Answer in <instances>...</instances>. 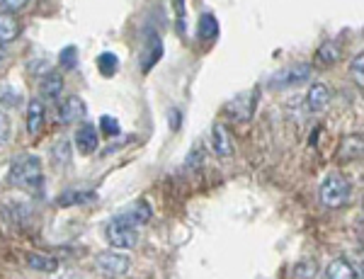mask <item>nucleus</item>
Instances as JSON below:
<instances>
[{
    "label": "nucleus",
    "mask_w": 364,
    "mask_h": 279,
    "mask_svg": "<svg viewBox=\"0 0 364 279\" xmlns=\"http://www.w3.org/2000/svg\"><path fill=\"white\" fill-rule=\"evenodd\" d=\"M122 219L124 221H129L132 226H141V224H146V221L151 219V209H149V204L146 202H139V204H134L129 212H124V214H119Z\"/></svg>",
    "instance_id": "nucleus-19"
},
{
    "label": "nucleus",
    "mask_w": 364,
    "mask_h": 279,
    "mask_svg": "<svg viewBox=\"0 0 364 279\" xmlns=\"http://www.w3.org/2000/svg\"><path fill=\"white\" fill-rule=\"evenodd\" d=\"M39 90H42L44 97H58L63 90V75L58 71L46 73L42 78V83H39Z\"/></svg>",
    "instance_id": "nucleus-14"
},
{
    "label": "nucleus",
    "mask_w": 364,
    "mask_h": 279,
    "mask_svg": "<svg viewBox=\"0 0 364 279\" xmlns=\"http://www.w3.org/2000/svg\"><path fill=\"white\" fill-rule=\"evenodd\" d=\"M51 155H54L56 165H66V163L70 160V143L66 141V138H58V141L54 143V148H51Z\"/></svg>",
    "instance_id": "nucleus-24"
},
{
    "label": "nucleus",
    "mask_w": 364,
    "mask_h": 279,
    "mask_svg": "<svg viewBox=\"0 0 364 279\" xmlns=\"http://www.w3.org/2000/svg\"><path fill=\"white\" fill-rule=\"evenodd\" d=\"M95 199V192H87V190H68L63 195H58L56 204L58 207H73V204H85V202Z\"/></svg>",
    "instance_id": "nucleus-15"
},
{
    "label": "nucleus",
    "mask_w": 364,
    "mask_h": 279,
    "mask_svg": "<svg viewBox=\"0 0 364 279\" xmlns=\"http://www.w3.org/2000/svg\"><path fill=\"white\" fill-rule=\"evenodd\" d=\"M97 143H100V136H97L95 126H92V124L78 126V131H75V148H78V153H83V155L95 153Z\"/></svg>",
    "instance_id": "nucleus-8"
},
{
    "label": "nucleus",
    "mask_w": 364,
    "mask_h": 279,
    "mask_svg": "<svg viewBox=\"0 0 364 279\" xmlns=\"http://www.w3.org/2000/svg\"><path fill=\"white\" fill-rule=\"evenodd\" d=\"M42 160L37 155H20V158H15L13 168H10V182L15 187L39 190L42 187Z\"/></svg>",
    "instance_id": "nucleus-1"
},
{
    "label": "nucleus",
    "mask_w": 364,
    "mask_h": 279,
    "mask_svg": "<svg viewBox=\"0 0 364 279\" xmlns=\"http://www.w3.org/2000/svg\"><path fill=\"white\" fill-rule=\"evenodd\" d=\"M197 34H199V39H204V42H211V39L219 37V22H216V17L211 15V13L199 17Z\"/></svg>",
    "instance_id": "nucleus-17"
},
{
    "label": "nucleus",
    "mask_w": 364,
    "mask_h": 279,
    "mask_svg": "<svg viewBox=\"0 0 364 279\" xmlns=\"http://www.w3.org/2000/svg\"><path fill=\"white\" fill-rule=\"evenodd\" d=\"M294 275L299 279H314L316 275H318V263H316V260H311V258L301 260V263L294 267Z\"/></svg>",
    "instance_id": "nucleus-23"
},
{
    "label": "nucleus",
    "mask_w": 364,
    "mask_h": 279,
    "mask_svg": "<svg viewBox=\"0 0 364 279\" xmlns=\"http://www.w3.org/2000/svg\"><path fill=\"white\" fill-rule=\"evenodd\" d=\"M309 75H311V63H291V66L282 68L279 73H274L269 78V83L274 88H289V85H299L304 80H309Z\"/></svg>",
    "instance_id": "nucleus-5"
},
{
    "label": "nucleus",
    "mask_w": 364,
    "mask_h": 279,
    "mask_svg": "<svg viewBox=\"0 0 364 279\" xmlns=\"http://www.w3.org/2000/svg\"><path fill=\"white\" fill-rule=\"evenodd\" d=\"M107 241H109V246L117 248V250L136 248V243H139L136 226H132L129 221H124L122 217H114L107 224Z\"/></svg>",
    "instance_id": "nucleus-3"
},
{
    "label": "nucleus",
    "mask_w": 364,
    "mask_h": 279,
    "mask_svg": "<svg viewBox=\"0 0 364 279\" xmlns=\"http://www.w3.org/2000/svg\"><path fill=\"white\" fill-rule=\"evenodd\" d=\"M331 102V90L326 88L323 83H314L306 92V107L311 112H323Z\"/></svg>",
    "instance_id": "nucleus-11"
},
{
    "label": "nucleus",
    "mask_w": 364,
    "mask_h": 279,
    "mask_svg": "<svg viewBox=\"0 0 364 279\" xmlns=\"http://www.w3.org/2000/svg\"><path fill=\"white\" fill-rule=\"evenodd\" d=\"M161 56H163V42L156 37L154 32H151L149 34V42H146V46H144V54H141V59H139L141 71L149 73L151 68H154L156 63L161 61Z\"/></svg>",
    "instance_id": "nucleus-9"
},
{
    "label": "nucleus",
    "mask_w": 364,
    "mask_h": 279,
    "mask_svg": "<svg viewBox=\"0 0 364 279\" xmlns=\"http://www.w3.org/2000/svg\"><path fill=\"white\" fill-rule=\"evenodd\" d=\"M95 265L105 272V275L122 277V275H127V272H129L132 260L124 255V250H105V253H100L95 258Z\"/></svg>",
    "instance_id": "nucleus-4"
},
{
    "label": "nucleus",
    "mask_w": 364,
    "mask_h": 279,
    "mask_svg": "<svg viewBox=\"0 0 364 279\" xmlns=\"http://www.w3.org/2000/svg\"><path fill=\"white\" fill-rule=\"evenodd\" d=\"M352 195V185L348 182V177H343L340 173H331L326 180L321 182V202L328 209H340L350 202Z\"/></svg>",
    "instance_id": "nucleus-2"
},
{
    "label": "nucleus",
    "mask_w": 364,
    "mask_h": 279,
    "mask_svg": "<svg viewBox=\"0 0 364 279\" xmlns=\"http://www.w3.org/2000/svg\"><path fill=\"white\" fill-rule=\"evenodd\" d=\"M58 121L61 124H73V121H80V119H85V114H87V107H85V102H83V97H78V95H70L66 97L61 104H58Z\"/></svg>",
    "instance_id": "nucleus-6"
},
{
    "label": "nucleus",
    "mask_w": 364,
    "mask_h": 279,
    "mask_svg": "<svg viewBox=\"0 0 364 279\" xmlns=\"http://www.w3.org/2000/svg\"><path fill=\"white\" fill-rule=\"evenodd\" d=\"M58 63H61L63 71H73L75 66H78V46H66V49H61V54H58Z\"/></svg>",
    "instance_id": "nucleus-21"
},
{
    "label": "nucleus",
    "mask_w": 364,
    "mask_h": 279,
    "mask_svg": "<svg viewBox=\"0 0 364 279\" xmlns=\"http://www.w3.org/2000/svg\"><path fill=\"white\" fill-rule=\"evenodd\" d=\"M211 141H214V151L219 155H231L233 153V143H231V136H228L226 126L219 124L216 121L214 126H211Z\"/></svg>",
    "instance_id": "nucleus-13"
},
{
    "label": "nucleus",
    "mask_w": 364,
    "mask_h": 279,
    "mask_svg": "<svg viewBox=\"0 0 364 279\" xmlns=\"http://www.w3.org/2000/svg\"><path fill=\"white\" fill-rule=\"evenodd\" d=\"M27 267L29 270H37V272H56L58 260L51 258V255L32 253V255H27Z\"/></svg>",
    "instance_id": "nucleus-16"
},
{
    "label": "nucleus",
    "mask_w": 364,
    "mask_h": 279,
    "mask_svg": "<svg viewBox=\"0 0 364 279\" xmlns=\"http://www.w3.org/2000/svg\"><path fill=\"white\" fill-rule=\"evenodd\" d=\"M0 102L10 104V107H17V104H20V92H17L10 83H3L0 85Z\"/></svg>",
    "instance_id": "nucleus-25"
},
{
    "label": "nucleus",
    "mask_w": 364,
    "mask_h": 279,
    "mask_svg": "<svg viewBox=\"0 0 364 279\" xmlns=\"http://www.w3.org/2000/svg\"><path fill=\"white\" fill-rule=\"evenodd\" d=\"M10 141V117L0 109V146Z\"/></svg>",
    "instance_id": "nucleus-27"
},
{
    "label": "nucleus",
    "mask_w": 364,
    "mask_h": 279,
    "mask_svg": "<svg viewBox=\"0 0 364 279\" xmlns=\"http://www.w3.org/2000/svg\"><path fill=\"white\" fill-rule=\"evenodd\" d=\"M27 5V0H0V8L5 10V13H17V10H22Z\"/></svg>",
    "instance_id": "nucleus-28"
},
{
    "label": "nucleus",
    "mask_w": 364,
    "mask_h": 279,
    "mask_svg": "<svg viewBox=\"0 0 364 279\" xmlns=\"http://www.w3.org/2000/svg\"><path fill=\"white\" fill-rule=\"evenodd\" d=\"M100 129H102L105 136H117V133L122 131L119 121L114 117H109V114H105V117H100Z\"/></svg>",
    "instance_id": "nucleus-26"
},
{
    "label": "nucleus",
    "mask_w": 364,
    "mask_h": 279,
    "mask_svg": "<svg viewBox=\"0 0 364 279\" xmlns=\"http://www.w3.org/2000/svg\"><path fill=\"white\" fill-rule=\"evenodd\" d=\"M44 121H46V109L42 100H32L27 104V121L25 129L32 138H37L44 131Z\"/></svg>",
    "instance_id": "nucleus-7"
},
{
    "label": "nucleus",
    "mask_w": 364,
    "mask_h": 279,
    "mask_svg": "<svg viewBox=\"0 0 364 279\" xmlns=\"http://www.w3.org/2000/svg\"><path fill=\"white\" fill-rule=\"evenodd\" d=\"M362 61H364V56H362V54H357V59L352 61V73L357 75V85H362V83H364V75H362Z\"/></svg>",
    "instance_id": "nucleus-29"
},
{
    "label": "nucleus",
    "mask_w": 364,
    "mask_h": 279,
    "mask_svg": "<svg viewBox=\"0 0 364 279\" xmlns=\"http://www.w3.org/2000/svg\"><path fill=\"white\" fill-rule=\"evenodd\" d=\"M362 155V136H348L340 146V158L343 160H355Z\"/></svg>",
    "instance_id": "nucleus-20"
},
{
    "label": "nucleus",
    "mask_w": 364,
    "mask_h": 279,
    "mask_svg": "<svg viewBox=\"0 0 364 279\" xmlns=\"http://www.w3.org/2000/svg\"><path fill=\"white\" fill-rule=\"evenodd\" d=\"M20 32H22V25H20V20H17V15L15 13H0V44H10V42H15L17 37H20Z\"/></svg>",
    "instance_id": "nucleus-10"
},
{
    "label": "nucleus",
    "mask_w": 364,
    "mask_h": 279,
    "mask_svg": "<svg viewBox=\"0 0 364 279\" xmlns=\"http://www.w3.org/2000/svg\"><path fill=\"white\" fill-rule=\"evenodd\" d=\"M117 56L112 54V51H105V54L97 56V68L102 75H114L117 73Z\"/></svg>",
    "instance_id": "nucleus-22"
},
{
    "label": "nucleus",
    "mask_w": 364,
    "mask_h": 279,
    "mask_svg": "<svg viewBox=\"0 0 364 279\" xmlns=\"http://www.w3.org/2000/svg\"><path fill=\"white\" fill-rule=\"evenodd\" d=\"M3 59H5V46L0 44V61H3Z\"/></svg>",
    "instance_id": "nucleus-30"
},
{
    "label": "nucleus",
    "mask_w": 364,
    "mask_h": 279,
    "mask_svg": "<svg viewBox=\"0 0 364 279\" xmlns=\"http://www.w3.org/2000/svg\"><path fill=\"white\" fill-rule=\"evenodd\" d=\"M340 59V44L338 42H323L316 51V61L321 66H333Z\"/></svg>",
    "instance_id": "nucleus-18"
},
{
    "label": "nucleus",
    "mask_w": 364,
    "mask_h": 279,
    "mask_svg": "<svg viewBox=\"0 0 364 279\" xmlns=\"http://www.w3.org/2000/svg\"><path fill=\"white\" fill-rule=\"evenodd\" d=\"M326 277L328 279H362L360 270H357V267H352L348 260H343V258L333 260V263L328 265Z\"/></svg>",
    "instance_id": "nucleus-12"
}]
</instances>
